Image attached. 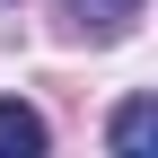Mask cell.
<instances>
[{
  "mask_svg": "<svg viewBox=\"0 0 158 158\" xmlns=\"http://www.w3.org/2000/svg\"><path fill=\"white\" fill-rule=\"evenodd\" d=\"M70 27L97 35V44H114V35H132V18H141V0H62Z\"/></svg>",
  "mask_w": 158,
  "mask_h": 158,
  "instance_id": "obj_1",
  "label": "cell"
},
{
  "mask_svg": "<svg viewBox=\"0 0 158 158\" xmlns=\"http://www.w3.org/2000/svg\"><path fill=\"white\" fill-rule=\"evenodd\" d=\"M35 149H44V114L0 97V158H35Z\"/></svg>",
  "mask_w": 158,
  "mask_h": 158,
  "instance_id": "obj_2",
  "label": "cell"
},
{
  "mask_svg": "<svg viewBox=\"0 0 158 158\" xmlns=\"http://www.w3.org/2000/svg\"><path fill=\"white\" fill-rule=\"evenodd\" d=\"M149 141H158V106H149V97H132V106L114 114V149H149Z\"/></svg>",
  "mask_w": 158,
  "mask_h": 158,
  "instance_id": "obj_3",
  "label": "cell"
}]
</instances>
